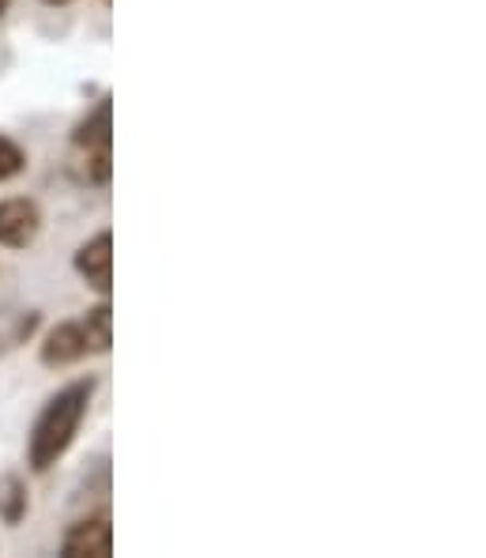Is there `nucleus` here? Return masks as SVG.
Listing matches in <instances>:
<instances>
[{
  "label": "nucleus",
  "instance_id": "f257e3e1",
  "mask_svg": "<svg viewBox=\"0 0 486 558\" xmlns=\"http://www.w3.org/2000/svg\"><path fill=\"white\" fill-rule=\"evenodd\" d=\"M90 397H95V377H80V381L64 385L57 397H49V404L35 418L27 438V461L35 472H49V468L69 453V446L80 434V423L87 415Z\"/></svg>",
  "mask_w": 486,
  "mask_h": 558
},
{
  "label": "nucleus",
  "instance_id": "f03ea898",
  "mask_svg": "<svg viewBox=\"0 0 486 558\" xmlns=\"http://www.w3.org/2000/svg\"><path fill=\"white\" fill-rule=\"evenodd\" d=\"M42 231V208L27 196H12L0 201V245L8 250H27Z\"/></svg>",
  "mask_w": 486,
  "mask_h": 558
},
{
  "label": "nucleus",
  "instance_id": "7ed1b4c3",
  "mask_svg": "<svg viewBox=\"0 0 486 558\" xmlns=\"http://www.w3.org/2000/svg\"><path fill=\"white\" fill-rule=\"evenodd\" d=\"M110 551H113L110 517H87V521H76L64 532V544H61L64 558H110Z\"/></svg>",
  "mask_w": 486,
  "mask_h": 558
},
{
  "label": "nucleus",
  "instance_id": "20e7f679",
  "mask_svg": "<svg viewBox=\"0 0 486 558\" xmlns=\"http://www.w3.org/2000/svg\"><path fill=\"white\" fill-rule=\"evenodd\" d=\"M76 272L84 276L98 294H110V287H113V234L110 231L95 234L90 242L80 245Z\"/></svg>",
  "mask_w": 486,
  "mask_h": 558
},
{
  "label": "nucleus",
  "instance_id": "39448f33",
  "mask_svg": "<svg viewBox=\"0 0 486 558\" xmlns=\"http://www.w3.org/2000/svg\"><path fill=\"white\" fill-rule=\"evenodd\" d=\"M87 351H90V343H87L84 325L64 322V325L49 328V336L42 340V363L46 366H72V363H80Z\"/></svg>",
  "mask_w": 486,
  "mask_h": 558
},
{
  "label": "nucleus",
  "instance_id": "423d86ee",
  "mask_svg": "<svg viewBox=\"0 0 486 558\" xmlns=\"http://www.w3.org/2000/svg\"><path fill=\"white\" fill-rule=\"evenodd\" d=\"M110 98H102V102L95 106V113H87V121H80L76 129V144L84 147V151H110Z\"/></svg>",
  "mask_w": 486,
  "mask_h": 558
},
{
  "label": "nucleus",
  "instance_id": "0eeeda50",
  "mask_svg": "<svg viewBox=\"0 0 486 558\" xmlns=\"http://www.w3.org/2000/svg\"><path fill=\"white\" fill-rule=\"evenodd\" d=\"M80 325H84V332H87L90 351L106 355V351H110V343H113V310H110V302H98L95 310H87V317Z\"/></svg>",
  "mask_w": 486,
  "mask_h": 558
},
{
  "label": "nucleus",
  "instance_id": "6e6552de",
  "mask_svg": "<svg viewBox=\"0 0 486 558\" xmlns=\"http://www.w3.org/2000/svg\"><path fill=\"white\" fill-rule=\"evenodd\" d=\"M23 513H27V490H23V483L15 475H8V480H0V517L8 524H15Z\"/></svg>",
  "mask_w": 486,
  "mask_h": 558
},
{
  "label": "nucleus",
  "instance_id": "1a4fd4ad",
  "mask_svg": "<svg viewBox=\"0 0 486 558\" xmlns=\"http://www.w3.org/2000/svg\"><path fill=\"white\" fill-rule=\"evenodd\" d=\"M23 167H27V155H23V147L15 144V140L0 136V182H8V178H15Z\"/></svg>",
  "mask_w": 486,
  "mask_h": 558
},
{
  "label": "nucleus",
  "instance_id": "9d476101",
  "mask_svg": "<svg viewBox=\"0 0 486 558\" xmlns=\"http://www.w3.org/2000/svg\"><path fill=\"white\" fill-rule=\"evenodd\" d=\"M8 4H12V0H0V20H4V12H8Z\"/></svg>",
  "mask_w": 486,
  "mask_h": 558
},
{
  "label": "nucleus",
  "instance_id": "9b49d317",
  "mask_svg": "<svg viewBox=\"0 0 486 558\" xmlns=\"http://www.w3.org/2000/svg\"><path fill=\"white\" fill-rule=\"evenodd\" d=\"M46 4H69V0H46Z\"/></svg>",
  "mask_w": 486,
  "mask_h": 558
},
{
  "label": "nucleus",
  "instance_id": "f8f14e48",
  "mask_svg": "<svg viewBox=\"0 0 486 558\" xmlns=\"http://www.w3.org/2000/svg\"><path fill=\"white\" fill-rule=\"evenodd\" d=\"M102 4H110V0H102Z\"/></svg>",
  "mask_w": 486,
  "mask_h": 558
}]
</instances>
